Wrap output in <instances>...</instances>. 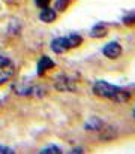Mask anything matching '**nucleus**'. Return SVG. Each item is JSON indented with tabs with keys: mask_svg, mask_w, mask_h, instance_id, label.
Instances as JSON below:
<instances>
[{
	"mask_svg": "<svg viewBox=\"0 0 135 154\" xmlns=\"http://www.w3.org/2000/svg\"><path fill=\"white\" fill-rule=\"evenodd\" d=\"M93 93L101 96V97H105V99H111L114 102L123 103L129 99V93L120 87H116L113 84H108L105 81H98L95 82L93 85Z\"/></svg>",
	"mask_w": 135,
	"mask_h": 154,
	"instance_id": "1",
	"label": "nucleus"
},
{
	"mask_svg": "<svg viewBox=\"0 0 135 154\" xmlns=\"http://www.w3.org/2000/svg\"><path fill=\"white\" fill-rule=\"evenodd\" d=\"M104 55L105 57H108V58H119L120 55H122V47L117 44V42H110V44H107L105 47H104Z\"/></svg>",
	"mask_w": 135,
	"mask_h": 154,
	"instance_id": "2",
	"label": "nucleus"
},
{
	"mask_svg": "<svg viewBox=\"0 0 135 154\" xmlns=\"http://www.w3.org/2000/svg\"><path fill=\"white\" fill-rule=\"evenodd\" d=\"M56 88L60 91H74L75 84L71 78H66L65 75H62V76H57V79H56Z\"/></svg>",
	"mask_w": 135,
	"mask_h": 154,
	"instance_id": "3",
	"label": "nucleus"
},
{
	"mask_svg": "<svg viewBox=\"0 0 135 154\" xmlns=\"http://www.w3.org/2000/svg\"><path fill=\"white\" fill-rule=\"evenodd\" d=\"M51 50L57 54H62V52L68 51L69 50V44H68V39L66 38H57L51 42Z\"/></svg>",
	"mask_w": 135,
	"mask_h": 154,
	"instance_id": "4",
	"label": "nucleus"
},
{
	"mask_svg": "<svg viewBox=\"0 0 135 154\" xmlns=\"http://www.w3.org/2000/svg\"><path fill=\"white\" fill-rule=\"evenodd\" d=\"M51 67H54V61H53L50 57L42 55V57L39 58V61H38V69H36V72H38V75H44L45 70H48V69H51Z\"/></svg>",
	"mask_w": 135,
	"mask_h": 154,
	"instance_id": "5",
	"label": "nucleus"
},
{
	"mask_svg": "<svg viewBox=\"0 0 135 154\" xmlns=\"http://www.w3.org/2000/svg\"><path fill=\"white\" fill-rule=\"evenodd\" d=\"M56 11L54 9H51V8H42V11H41V15H39V18L44 21V23H53L54 20H56Z\"/></svg>",
	"mask_w": 135,
	"mask_h": 154,
	"instance_id": "6",
	"label": "nucleus"
},
{
	"mask_svg": "<svg viewBox=\"0 0 135 154\" xmlns=\"http://www.w3.org/2000/svg\"><path fill=\"white\" fill-rule=\"evenodd\" d=\"M102 126H104V123L99 120V118H96V117H92L89 118L87 121H86V124H84V129H87V130H101L102 129Z\"/></svg>",
	"mask_w": 135,
	"mask_h": 154,
	"instance_id": "7",
	"label": "nucleus"
},
{
	"mask_svg": "<svg viewBox=\"0 0 135 154\" xmlns=\"http://www.w3.org/2000/svg\"><path fill=\"white\" fill-rule=\"evenodd\" d=\"M105 35H107V29H105L104 24H99V26L93 27L92 32H90V36L92 38H104Z\"/></svg>",
	"mask_w": 135,
	"mask_h": 154,
	"instance_id": "8",
	"label": "nucleus"
},
{
	"mask_svg": "<svg viewBox=\"0 0 135 154\" xmlns=\"http://www.w3.org/2000/svg\"><path fill=\"white\" fill-rule=\"evenodd\" d=\"M66 39H68L69 48H75V47H78V45L83 42V38H81V36H78L77 33H72V35H69Z\"/></svg>",
	"mask_w": 135,
	"mask_h": 154,
	"instance_id": "9",
	"label": "nucleus"
},
{
	"mask_svg": "<svg viewBox=\"0 0 135 154\" xmlns=\"http://www.w3.org/2000/svg\"><path fill=\"white\" fill-rule=\"evenodd\" d=\"M62 153V150L59 148V147H56V145H50V147H45L41 150V154H60Z\"/></svg>",
	"mask_w": 135,
	"mask_h": 154,
	"instance_id": "10",
	"label": "nucleus"
},
{
	"mask_svg": "<svg viewBox=\"0 0 135 154\" xmlns=\"http://www.w3.org/2000/svg\"><path fill=\"white\" fill-rule=\"evenodd\" d=\"M69 3H71V0H56V8L63 12V11H66V8L69 6Z\"/></svg>",
	"mask_w": 135,
	"mask_h": 154,
	"instance_id": "11",
	"label": "nucleus"
},
{
	"mask_svg": "<svg viewBox=\"0 0 135 154\" xmlns=\"http://www.w3.org/2000/svg\"><path fill=\"white\" fill-rule=\"evenodd\" d=\"M8 64H11V60H9L6 55L0 54V67H5V66H8Z\"/></svg>",
	"mask_w": 135,
	"mask_h": 154,
	"instance_id": "12",
	"label": "nucleus"
},
{
	"mask_svg": "<svg viewBox=\"0 0 135 154\" xmlns=\"http://www.w3.org/2000/svg\"><path fill=\"white\" fill-rule=\"evenodd\" d=\"M35 2H36L38 8H47V6L50 5V2H51V0H35Z\"/></svg>",
	"mask_w": 135,
	"mask_h": 154,
	"instance_id": "13",
	"label": "nucleus"
},
{
	"mask_svg": "<svg viewBox=\"0 0 135 154\" xmlns=\"http://www.w3.org/2000/svg\"><path fill=\"white\" fill-rule=\"evenodd\" d=\"M0 153L2 154H14L15 151H14L12 148H8V147H2V145H0Z\"/></svg>",
	"mask_w": 135,
	"mask_h": 154,
	"instance_id": "14",
	"label": "nucleus"
},
{
	"mask_svg": "<svg viewBox=\"0 0 135 154\" xmlns=\"http://www.w3.org/2000/svg\"><path fill=\"white\" fill-rule=\"evenodd\" d=\"M132 18H134V15H131V17H126V18H125V23H126V24H131V23H132Z\"/></svg>",
	"mask_w": 135,
	"mask_h": 154,
	"instance_id": "15",
	"label": "nucleus"
}]
</instances>
